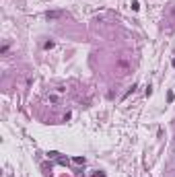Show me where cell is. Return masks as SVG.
<instances>
[{
	"label": "cell",
	"mask_w": 175,
	"mask_h": 177,
	"mask_svg": "<svg viewBox=\"0 0 175 177\" xmlns=\"http://www.w3.org/2000/svg\"><path fill=\"white\" fill-rule=\"evenodd\" d=\"M173 66H175V60H173Z\"/></svg>",
	"instance_id": "5b68a950"
},
{
	"label": "cell",
	"mask_w": 175,
	"mask_h": 177,
	"mask_svg": "<svg viewBox=\"0 0 175 177\" xmlns=\"http://www.w3.org/2000/svg\"><path fill=\"white\" fill-rule=\"evenodd\" d=\"M58 17H62V11H52V13H47V19H58Z\"/></svg>",
	"instance_id": "6da1fadb"
},
{
	"label": "cell",
	"mask_w": 175,
	"mask_h": 177,
	"mask_svg": "<svg viewBox=\"0 0 175 177\" xmlns=\"http://www.w3.org/2000/svg\"><path fill=\"white\" fill-rule=\"evenodd\" d=\"M74 163H76V165H84V159H82V156H74Z\"/></svg>",
	"instance_id": "7a4b0ae2"
},
{
	"label": "cell",
	"mask_w": 175,
	"mask_h": 177,
	"mask_svg": "<svg viewBox=\"0 0 175 177\" xmlns=\"http://www.w3.org/2000/svg\"><path fill=\"white\" fill-rule=\"evenodd\" d=\"M93 177H105L103 173H93Z\"/></svg>",
	"instance_id": "277c9868"
},
{
	"label": "cell",
	"mask_w": 175,
	"mask_h": 177,
	"mask_svg": "<svg viewBox=\"0 0 175 177\" xmlns=\"http://www.w3.org/2000/svg\"><path fill=\"white\" fill-rule=\"evenodd\" d=\"M43 47H45V50H52V47H54V41H45Z\"/></svg>",
	"instance_id": "3957f363"
}]
</instances>
